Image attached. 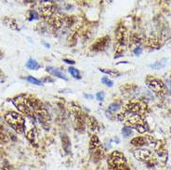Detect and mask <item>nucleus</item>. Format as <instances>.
<instances>
[{
  "label": "nucleus",
  "mask_w": 171,
  "mask_h": 170,
  "mask_svg": "<svg viewBox=\"0 0 171 170\" xmlns=\"http://www.w3.org/2000/svg\"><path fill=\"white\" fill-rule=\"evenodd\" d=\"M118 120L124 122L125 127L135 128L138 132L144 133L148 130L147 124L145 120L143 119V116L140 114H135V113H128L122 112L119 114H117Z\"/></svg>",
  "instance_id": "obj_1"
},
{
  "label": "nucleus",
  "mask_w": 171,
  "mask_h": 170,
  "mask_svg": "<svg viewBox=\"0 0 171 170\" xmlns=\"http://www.w3.org/2000/svg\"><path fill=\"white\" fill-rule=\"evenodd\" d=\"M68 71L69 72H70V74H71L73 78H75V79H80V78H81L80 72H79V71H78L77 69L73 68V67H69Z\"/></svg>",
  "instance_id": "obj_19"
},
{
  "label": "nucleus",
  "mask_w": 171,
  "mask_h": 170,
  "mask_svg": "<svg viewBox=\"0 0 171 170\" xmlns=\"http://www.w3.org/2000/svg\"><path fill=\"white\" fill-rule=\"evenodd\" d=\"M142 53V48H139V47H137L135 49H134V54L135 55H137V56H138V55H140Z\"/></svg>",
  "instance_id": "obj_25"
},
{
  "label": "nucleus",
  "mask_w": 171,
  "mask_h": 170,
  "mask_svg": "<svg viewBox=\"0 0 171 170\" xmlns=\"http://www.w3.org/2000/svg\"><path fill=\"white\" fill-rule=\"evenodd\" d=\"M134 156L138 161H143L146 163L153 161V154L150 151L145 149H138L134 152Z\"/></svg>",
  "instance_id": "obj_9"
},
{
  "label": "nucleus",
  "mask_w": 171,
  "mask_h": 170,
  "mask_svg": "<svg viewBox=\"0 0 171 170\" xmlns=\"http://www.w3.org/2000/svg\"><path fill=\"white\" fill-rule=\"evenodd\" d=\"M4 80H5V75L2 72V71L0 70V82H4Z\"/></svg>",
  "instance_id": "obj_28"
},
{
  "label": "nucleus",
  "mask_w": 171,
  "mask_h": 170,
  "mask_svg": "<svg viewBox=\"0 0 171 170\" xmlns=\"http://www.w3.org/2000/svg\"><path fill=\"white\" fill-rule=\"evenodd\" d=\"M89 151L92 153L94 159L100 160L102 159L104 154V151L102 146V143L99 139V138L96 135H93L89 140Z\"/></svg>",
  "instance_id": "obj_6"
},
{
  "label": "nucleus",
  "mask_w": 171,
  "mask_h": 170,
  "mask_svg": "<svg viewBox=\"0 0 171 170\" xmlns=\"http://www.w3.org/2000/svg\"><path fill=\"white\" fill-rule=\"evenodd\" d=\"M147 142H148V139H147V138H144V137H136L131 140V144L134 146H137V147L144 146V145H146Z\"/></svg>",
  "instance_id": "obj_14"
},
{
  "label": "nucleus",
  "mask_w": 171,
  "mask_h": 170,
  "mask_svg": "<svg viewBox=\"0 0 171 170\" xmlns=\"http://www.w3.org/2000/svg\"><path fill=\"white\" fill-rule=\"evenodd\" d=\"M100 71L104 72V73H106V74H108V75H110V76H112V77H118V76L121 74V73H120L117 70H115V69L100 68Z\"/></svg>",
  "instance_id": "obj_17"
},
{
  "label": "nucleus",
  "mask_w": 171,
  "mask_h": 170,
  "mask_svg": "<svg viewBox=\"0 0 171 170\" xmlns=\"http://www.w3.org/2000/svg\"><path fill=\"white\" fill-rule=\"evenodd\" d=\"M29 14H30V16H29V18H30L29 20H30V21L34 20V19H38V17H39L38 13H37L35 10H30Z\"/></svg>",
  "instance_id": "obj_22"
},
{
  "label": "nucleus",
  "mask_w": 171,
  "mask_h": 170,
  "mask_svg": "<svg viewBox=\"0 0 171 170\" xmlns=\"http://www.w3.org/2000/svg\"><path fill=\"white\" fill-rule=\"evenodd\" d=\"M164 66H165V64L162 63V62H155V63H153V64L151 65V67L153 69H160L163 68Z\"/></svg>",
  "instance_id": "obj_23"
},
{
  "label": "nucleus",
  "mask_w": 171,
  "mask_h": 170,
  "mask_svg": "<svg viewBox=\"0 0 171 170\" xmlns=\"http://www.w3.org/2000/svg\"><path fill=\"white\" fill-rule=\"evenodd\" d=\"M6 122L18 133H23L25 129V122L23 117L16 112H9L5 115Z\"/></svg>",
  "instance_id": "obj_2"
},
{
  "label": "nucleus",
  "mask_w": 171,
  "mask_h": 170,
  "mask_svg": "<svg viewBox=\"0 0 171 170\" xmlns=\"http://www.w3.org/2000/svg\"><path fill=\"white\" fill-rule=\"evenodd\" d=\"M3 22L6 24V26H8V28H10L11 30L14 31H20L21 28L18 24V22H16V20H14L13 18H9V17H5L3 19Z\"/></svg>",
  "instance_id": "obj_11"
},
{
  "label": "nucleus",
  "mask_w": 171,
  "mask_h": 170,
  "mask_svg": "<svg viewBox=\"0 0 171 170\" xmlns=\"http://www.w3.org/2000/svg\"><path fill=\"white\" fill-rule=\"evenodd\" d=\"M63 62H66L67 64H72V65L75 63V62H74V61H73V60H68V59H64V60H63Z\"/></svg>",
  "instance_id": "obj_26"
},
{
  "label": "nucleus",
  "mask_w": 171,
  "mask_h": 170,
  "mask_svg": "<svg viewBox=\"0 0 171 170\" xmlns=\"http://www.w3.org/2000/svg\"><path fill=\"white\" fill-rule=\"evenodd\" d=\"M96 98H97V100L98 101H103L104 100V93L103 92H98L97 93V95H96Z\"/></svg>",
  "instance_id": "obj_24"
},
{
  "label": "nucleus",
  "mask_w": 171,
  "mask_h": 170,
  "mask_svg": "<svg viewBox=\"0 0 171 170\" xmlns=\"http://www.w3.org/2000/svg\"><path fill=\"white\" fill-rule=\"evenodd\" d=\"M146 109L147 105L144 102L139 101H131L125 105V107L123 108V112L142 115L146 112Z\"/></svg>",
  "instance_id": "obj_5"
},
{
  "label": "nucleus",
  "mask_w": 171,
  "mask_h": 170,
  "mask_svg": "<svg viewBox=\"0 0 171 170\" xmlns=\"http://www.w3.org/2000/svg\"><path fill=\"white\" fill-rule=\"evenodd\" d=\"M84 96H85V97H87V98H92V96H90V95H86V94H85Z\"/></svg>",
  "instance_id": "obj_31"
},
{
  "label": "nucleus",
  "mask_w": 171,
  "mask_h": 170,
  "mask_svg": "<svg viewBox=\"0 0 171 170\" xmlns=\"http://www.w3.org/2000/svg\"><path fill=\"white\" fill-rule=\"evenodd\" d=\"M46 71L52 73L53 75H55L56 77H59L61 79H64V80H67V77L65 76V74L63 72H62L59 69L54 68V67H51V66H48L46 68Z\"/></svg>",
  "instance_id": "obj_13"
},
{
  "label": "nucleus",
  "mask_w": 171,
  "mask_h": 170,
  "mask_svg": "<svg viewBox=\"0 0 171 170\" xmlns=\"http://www.w3.org/2000/svg\"><path fill=\"white\" fill-rule=\"evenodd\" d=\"M170 82H171V75H170Z\"/></svg>",
  "instance_id": "obj_32"
},
{
  "label": "nucleus",
  "mask_w": 171,
  "mask_h": 170,
  "mask_svg": "<svg viewBox=\"0 0 171 170\" xmlns=\"http://www.w3.org/2000/svg\"><path fill=\"white\" fill-rule=\"evenodd\" d=\"M26 67L28 69H30V70L36 71V70L41 68V64L39 62H37L34 59H29L28 62H26Z\"/></svg>",
  "instance_id": "obj_15"
},
{
  "label": "nucleus",
  "mask_w": 171,
  "mask_h": 170,
  "mask_svg": "<svg viewBox=\"0 0 171 170\" xmlns=\"http://www.w3.org/2000/svg\"><path fill=\"white\" fill-rule=\"evenodd\" d=\"M26 80H27L29 83L34 84V85H36V86H42V85H43V82H42L41 80L36 79L35 77H34V76H31V75L27 76V77H26Z\"/></svg>",
  "instance_id": "obj_18"
},
{
  "label": "nucleus",
  "mask_w": 171,
  "mask_h": 170,
  "mask_svg": "<svg viewBox=\"0 0 171 170\" xmlns=\"http://www.w3.org/2000/svg\"><path fill=\"white\" fill-rule=\"evenodd\" d=\"M115 39L117 44L116 48H126V46L128 42V30L123 25H120L117 27L115 31Z\"/></svg>",
  "instance_id": "obj_7"
},
{
  "label": "nucleus",
  "mask_w": 171,
  "mask_h": 170,
  "mask_svg": "<svg viewBox=\"0 0 171 170\" xmlns=\"http://www.w3.org/2000/svg\"><path fill=\"white\" fill-rule=\"evenodd\" d=\"M146 85L147 87L153 90L154 93L158 94V95H164L167 92V88L165 86V84L163 83L162 80L153 77V76H147L146 78Z\"/></svg>",
  "instance_id": "obj_4"
},
{
  "label": "nucleus",
  "mask_w": 171,
  "mask_h": 170,
  "mask_svg": "<svg viewBox=\"0 0 171 170\" xmlns=\"http://www.w3.org/2000/svg\"><path fill=\"white\" fill-rule=\"evenodd\" d=\"M102 82H103V84L104 85H106L107 87H113V82L112 81V80H110L108 77H106V76H104L102 78Z\"/></svg>",
  "instance_id": "obj_21"
},
{
  "label": "nucleus",
  "mask_w": 171,
  "mask_h": 170,
  "mask_svg": "<svg viewBox=\"0 0 171 170\" xmlns=\"http://www.w3.org/2000/svg\"><path fill=\"white\" fill-rule=\"evenodd\" d=\"M3 56H4V54H3V52L0 50V59H2V58H3Z\"/></svg>",
  "instance_id": "obj_30"
},
{
  "label": "nucleus",
  "mask_w": 171,
  "mask_h": 170,
  "mask_svg": "<svg viewBox=\"0 0 171 170\" xmlns=\"http://www.w3.org/2000/svg\"><path fill=\"white\" fill-rule=\"evenodd\" d=\"M87 125H88V128L90 132L95 133L98 130L99 128V124L98 121L93 117V116H89L87 120Z\"/></svg>",
  "instance_id": "obj_12"
},
{
  "label": "nucleus",
  "mask_w": 171,
  "mask_h": 170,
  "mask_svg": "<svg viewBox=\"0 0 171 170\" xmlns=\"http://www.w3.org/2000/svg\"><path fill=\"white\" fill-rule=\"evenodd\" d=\"M43 82H53V79H51L49 76H47L43 79Z\"/></svg>",
  "instance_id": "obj_27"
},
{
  "label": "nucleus",
  "mask_w": 171,
  "mask_h": 170,
  "mask_svg": "<svg viewBox=\"0 0 171 170\" xmlns=\"http://www.w3.org/2000/svg\"><path fill=\"white\" fill-rule=\"evenodd\" d=\"M42 43H43V45H45V46H46L47 48H49V47H50V46H49V45H48V43H46V42H42Z\"/></svg>",
  "instance_id": "obj_29"
},
{
  "label": "nucleus",
  "mask_w": 171,
  "mask_h": 170,
  "mask_svg": "<svg viewBox=\"0 0 171 170\" xmlns=\"http://www.w3.org/2000/svg\"><path fill=\"white\" fill-rule=\"evenodd\" d=\"M108 165L113 170H129L125 155L118 151H114L110 154Z\"/></svg>",
  "instance_id": "obj_3"
},
{
  "label": "nucleus",
  "mask_w": 171,
  "mask_h": 170,
  "mask_svg": "<svg viewBox=\"0 0 171 170\" xmlns=\"http://www.w3.org/2000/svg\"><path fill=\"white\" fill-rule=\"evenodd\" d=\"M122 134H123V136L124 137L128 138V137H129L132 134V129H131L130 128L125 127V128H122Z\"/></svg>",
  "instance_id": "obj_20"
},
{
  "label": "nucleus",
  "mask_w": 171,
  "mask_h": 170,
  "mask_svg": "<svg viewBox=\"0 0 171 170\" xmlns=\"http://www.w3.org/2000/svg\"><path fill=\"white\" fill-rule=\"evenodd\" d=\"M110 42V37L108 35L103 36L102 38H99L92 46H91V50L94 51H102L106 48V47L108 46Z\"/></svg>",
  "instance_id": "obj_10"
},
{
  "label": "nucleus",
  "mask_w": 171,
  "mask_h": 170,
  "mask_svg": "<svg viewBox=\"0 0 171 170\" xmlns=\"http://www.w3.org/2000/svg\"><path fill=\"white\" fill-rule=\"evenodd\" d=\"M121 107H122V103L119 102H113L110 106H109V108H108V112H110V113H116L120 109H121Z\"/></svg>",
  "instance_id": "obj_16"
},
{
  "label": "nucleus",
  "mask_w": 171,
  "mask_h": 170,
  "mask_svg": "<svg viewBox=\"0 0 171 170\" xmlns=\"http://www.w3.org/2000/svg\"><path fill=\"white\" fill-rule=\"evenodd\" d=\"M55 14V6L51 2H43L40 5V15L45 19H50Z\"/></svg>",
  "instance_id": "obj_8"
}]
</instances>
